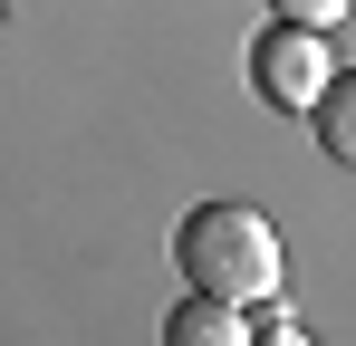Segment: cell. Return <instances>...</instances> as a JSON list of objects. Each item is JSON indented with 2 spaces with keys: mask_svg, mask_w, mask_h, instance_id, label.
Instances as JSON below:
<instances>
[{
  "mask_svg": "<svg viewBox=\"0 0 356 346\" xmlns=\"http://www.w3.org/2000/svg\"><path fill=\"white\" fill-rule=\"evenodd\" d=\"M174 270L202 298H232V308H260V298H289V260H280V231L250 202H202L174 222Z\"/></svg>",
  "mask_w": 356,
  "mask_h": 346,
  "instance_id": "cell-1",
  "label": "cell"
},
{
  "mask_svg": "<svg viewBox=\"0 0 356 346\" xmlns=\"http://www.w3.org/2000/svg\"><path fill=\"white\" fill-rule=\"evenodd\" d=\"M337 77V58H327V29H289V19H270L260 29V49H250V87L270 97V106H318V87Z\"/></svg>",
  "mask_w": 356,
  "mask_h": 346,
  "instance_id": "cell-2",
  "label": "cell"
},
{
  "mask_svg": "<svg viewBox=\"0 0 356 346\" xmlns=\"http://www.w3.org/2000/svg\"><path fill=\"white\" fill-rule=\"evenodd\" d=\"M164 346H250V327H241V308L232 298H183L174 318H164Z\"/></svg>",
  "mask_w": 356,
  "mask_h": 346,
  "instance_id": "cell-3",
  "label": "cell"
},
{
  "mask_svg": "<svg viewBox=\"0 0 356 346\" xmlns=\"http://www.w3.org/2000/svg\"><path fill=\"white\" fill-rule=\"evenodd\" d=\"M318 145H327V154H337V164H356V67H337V77H327V87H318Z\"/></svg>",
  "mask_w": 356,
  "mask_h": 346,
  "instance_id": "cell-4",
  "label": "cell"
},
{
  "mask_svg": "<svg viewBox=\"0 0 356 346\" xmlns=\"http://www.w3.org/2000/svg\"><path fill=\"white\" fill-rule=\"evenodd\" d=\"M337 10H347V0H280V19H289V29H327Z\"/></svg>",
  "mask_w": 356,
  "mask_h": 346,
  "instance_id": "cell-5",
  "label": "cell"
},
{
  "mask_svg": "<svg viewBox=\"0 0 356 346\" xmlns=\"http://www.w3.org/2000/svg\"><path fill=\"white\" fill-rule=\"evenodd\" d=\"M250 346H318V337H298L289 318H270V327H260V337H250Z\"/></svg>",
  "mask_w": 356,
  "mask_h": 346,
  "instance_id": "cell-6",
  "label": "cell"
}]
</instances>
